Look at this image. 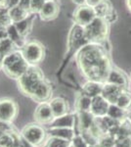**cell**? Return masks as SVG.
<instances>
[{"label": "cell", "mask_w": 131, "mask_h": 147, "mask_svg": "<svg viewBox=\"0 0 131 147\" xmlns=\"http://www.w3.org/2000/svg\"><path fill=\"white\" fill-rule=\"evenodd\" d=\"M82 73L89 80L106 82L110 71L109 57L102 47L96 43H88L80 49L77 56Z\"/></svg>", "instance_id": "6da1fadb"}, {"label": "cell", "mask_w": 131, "mask_h": 147, "mask_svg": "<svg viewBox=\"0 0 131 147\" xmlns=\"http://www.w3.org/2000/svg\"><path fill=\"white\" fill-rule=\"evenodd\" d=\"M30 68L28 63L24 58L23 53L19 51H13L10 54L4 56L2 61V69L4 73L11 79L19 80Z\"/></svg>", "instance_id": "7a4b0ae2"}, {"label": "cell", "mask_w": 131, "mask_h": 147, "mask_svg": "<svg viewBox=\"0 0 131 147\" xmlns=\"http://www.w3.org/2000/svg\"><path fill=\"white\" fill-rule=\"evenodd\" d=\"M18 80L21 91L28 97H32L35 89L45 80L43 73L39 68L35 67V66H30L27 72Z\"/></svg>", "instance_id": "3957f363"}, {"label": "cell", "mask_w": 131, "mask_h": 147, "mask_svg": "<svg viewBox=\"0 0 131 147\" xmlns=\"http://www.w3.org/2000/svg\"><path fill=\"white\" fill-rule=\"evenodd\" d=\"M84 32L89 43H101L105 41L108 36V21L103 18L96 17L89 25L84 28Z\"/></svg>", "instance_id": "277c9868"}, {"label": "cell", "mask_w": 131, "mask_h": 147, "mask_svg": "<svg viewBox=\"0 0 131 147\" xmlns=\"http://www.w3.org/2000/svg\"><path fill=\"white\" fill-rule=\"evenodd\" d=\"M21 136L35 147H41L48 136V132L44 125L35 122L25 125L21 130Z\"/></svg>", "instance_id": "5b68a950"}, {"label": "cell", "mask_w": 131, "mask_h": 147, "mask_svg": "<svg viewBox=\"0 0 131 147\" xmlns=\"http://www.w3.org/2000/svg\"><path fill=\"white\" fill-rule=\"evenodd\" d=\"M22 53L24 58L30 66H35L43 59L44 50L40 43L36 41L27 42L23 47Z\"/></svg>", "instance_id": "8992f818"}, {"label": "cell", "mask_w": 131, "mask_h": 147, "mask_svg": "<svg viewBox=\"0 0 131 147\" xmlns=\"http://www.w3.org/2000/svg\"><path fill=\"white\" fill-rule=\"evenodd\" d=\"M18 105L14 100L9 98L0 99V122L12 124L18 116Z\"/></svg>", "instance_id": "52a82bcc"}, {"label": "cell", "mask_w": 131, "mask_h": 147, "mask_svg": "<svg viewBox=\"0 0 131 147\" xmlns=\"http://www.w3.org/2000/svg\"><path fill=\"white\" fill-rule=\"evenodd\" d=\"M96 17L97 16L94 8L88 5L79 6L73 14V20H75V24L83 28L89 25Z\"/></svg>", "instance_id": "ba28073f"}, {"label": "cell", "mask_w": 131, "mask_h": 147, "mask_svg": "<svg viewBox=\"0 0 131 147\" xmlns=\"http://www.w3.org/2000/svg\"><path fill=\"white\" fill-rule=\"evenodd\" d=\"M34 120L36 123L44 127L49 125L50 123L54 120V115L49 102H43V103L38 104L34 112Z\"/></svg>", "instance_id": "9c48e42d"}, {"label": "cell", "mask_w": 131, "mask_h": 147, "mask_svg": "<svg viewBox=\"0 0 131 147\" xmlns=\"http://www.w3.org/2000/svg\"><path fill=\"white\" fill-rule=\"evenodd\" d=\"M88 43H89V41H88L86 35H85L84 28L77 25L73 28V32H71V47L73 49H75V51L77 49H81L83 46H85Z\"/></svg>", "instance_id": "30bf717a"}, {"label": "cell", "mask_w": 131, "mask_h": 147, "mask_svg": "<svg viewBox=\"0 0 131 147\" xmlns=\"http://www.w3.org/2000/svg\"><path fill=\"white\" fill-rule=\"evenodd\" d=\"M52 96V87L46 80H43L38 87L35 89L30 98L33 101L37 102V103H43V102H49L51 100Z\"/></svg>", "instance_id": "8fae6325"}, {"label": "cell", "mask_w": 131, "mask_h": 147, "mask_svg": "<svg viewBox=\"0 0 131 147\" xmlns=\"http://www.w3.org/2000/svg\"><path fill=\"white\" fill-rule=\"evenodd\" d=\"M77 116L71 113H67L65 115L60 116V117L54 118V120L46 127H70V129H75V125H77Z\"/></svg>", "instance_id": "7c38bea8"}, {"label": "cell", "mask_w": 131, "mask_h": 147, "mask_svg": "<svg viewBox=\"0 0 131 147\" xmlns=\"http://www.w3.org/2000/svg\"><path fill=\"white\" fill-rule=\"evenodd\" d=\"M110 107V103L102 95H98L92 98V105L90 112L96 118L104 117L108 114V110Z\"/></svg>", "instance_id": "4fadbf2b"}, {"label": "cell", "mask_w": 131, "mask_h": 147, "mask_svg": "<svg viewBox=\"0 0 131 147\" xmlns=\"http://www.w3.org/2000/svg\"><path fill=\"white\" fill-rule=\"evenodd\" d=\"M122 87H120L118 85L108 84L105 82L103 86V90H102L101 95L109 102L110 104H116L118 101V96L122 93Z\"/></svg>", "instance_id": "5bb4252c"}, {"label": "cell", "mask_w": 131, "mask_h": 147, "mask_svg": "<svg viewBox=\"0 0 131 147\" xmlns=\"http://www.w3.org/2000/svg\"><path fill=\"white\" fill-rule=\"evenodd\" d=\"M59 13V6L55 0H46L42 8L39 11V15L42 20L49 21L56 18Z\"/></svg>", "instance_id": "9a60e30c"}, {"label": "cell", "mask_w": 131, "mask_h": 147, "mask_svg": "<svg viewBox=\"0 0 131 147\" xmlns=\"http://www.w3.org/2000/svg\"><path fill=\"white\" fill-rule=\"evenodd\" d=\"M50 106H51L52 112H53L54 118L60 117L65 114L69 113V106L67 101L62 97H55L49 101Z\"/></svg>", "instance_id": "2e32d148"}, {"label": "cell", "mask_w": 131, "mask_h": 147, "mask_svg": "<svg viewBox=\"0 0 131 147\" xmlns=\"http://www.w3.org/2000/svg\"><path fill=\"white\" fill-rule=\"evenodd\" d=\"M46 129L48 136H56L70 141H71V139L77 134L75 129H70V127H46Z\"/></svg>", "instance_id": "e0dca14e"}, {"label": "cell", "mask_w": 131, "mask_h": 147, "mask_svg": "<svg viewBox=\"0 0 131 147\" xmlns=\"http://www.w3.org/2000/svg\"><path fill=\"white\" fill-rule=\"evenodd\" d=\"M95 121H96V117L90 111L77 113V123L80 131L90 129L92 125L95 124Z\"/></svg>", "instance_id": "ac0fdd59"}, {"label": "cell", "mask_w": 131, "mask_h": 147, "mask_svg": "<svg viewBox=\"0 0 131 147\" xmlns=\"http://www.w3.org/2000/svg\"><path fill=\"white\" fill-rule=\"evenodd\" d=\"M106 82L118 85L120 87H124L127 84V80H126V77L123 75L122 72H120L118 69L112 68L108 77H107Z\"/></svg>", "instance_id": "d6986e66"}, {"label": "cell", "mask_w": 131, "mask_h": 147, "mask_svg": "<svg viewBox=\"0 0 131 147\" xmlns=\"http://www.w3.org/2000/svg\"><path fill=\"white\" fill-rule=\"evenodd\" d=\"M102 82H95V80H88V82L82 86V93L85 95L94 98V97L101 95L103 90Z\"/></svg>", "instance_id": "ffe728a7"}, {"label": "cell", "mask_w": 131, "mask_h": 147, "mask_svg": "<svg viewBox=\"0 0 131 147\" xmlns=\"http://www.w3.org/2000/svg\"><path fill=\"white\" fill-rule=\"evenodd\" d=\"M7 35L13 41L14 45L17 47H23L26 45V41L24 39V36L21 35L20 32H18L17 28L15 27L14 24H11L10 26L7 27Z\"/></svg>", "instance_id": "44dd1931"}, {"label": "cell", "mask_w": 131, "mask_h": 147, "mask_svg": "<svg viewBox=\"0 0 131 147\" xmlns=\"http://www.w3.org/2000/svg\"><path fill=\"white\" fill-rule=\"evenodd\" d=\"M96 16L99 18H103L108 21V18L111 17L113 14V8L111 3L108 0H103L101 3H99L96 7H94Z\"/></svg>", "instance_id": "7402d4cb"}, {"label": "cell", "mask_w": 131, "mask_h": 147, "mask_svg": "<svg viewBox=\"0 0 131 147\" xmlns=\"http://www.w3.org/2000/svg\"><path fill=\"white\" fill-rule=\"evenodd\" d=\"M9 15H10L12 23L15 24L28 18V15H30V11L26 10V9H24L18 5L9 9Z\"/></svg>", "instance_id": "603a6c76"}, {"label": "cell", "mask_w": 131, "mask_h": 147, "mask_svg": "<svg viewBox=\"0 0 131 147\" xmlns=\"http://www.w3.org/2000/svg\"><path fill=\"white\" fill-rule=\"evenodd\" d=\"M71 141L56 136H48L41 147H70Z\"/></svg>", "instance_id": "cb8c5ba5"}, {"label": "cell", "mask_w": 131, "mask_h": 147, "mask_svg": "<svg viewBox=\"0 0 131 147\" xmlns=\"http://www.w3.org/2000/svg\"><path fill=\"white\" fill-rule=\"evenodd\" d=\"M91 105H92V98L85 95V94H83V93L80 94L77 100V103H75V107H77V113L90 111Z\"/></svg>", "instance_id": "d4e9b609"}, {"label": "cell", "mask_w": 131, "mask_h": 147, "mask_svg": "<svg viewBox=\"0 0 131 147\" xmlns=\"http://www.w3.org/2000/svg\"><path fill=\"white\" fill-rule=\"evenodd\" d=\"M124 111L125 110H123V109H121L120 107H118L116 104H110L108 114H107V115L115 120L120 121L124 118Z\"/></svg>", "instance_id": "484cf974"}, {"label": "cell", "mask_w": 131, "mask_h": 147, "mask_svg": "<svg viewBox=\"0 0 131 147\" xmlns=\"http://www.w3.org/2000/svg\"><path fill=\"white\" fill-rule=\"evenodd\" d=\"M14 48H15V45L9 37H5L0 40V54L3 57L13 52Z\"/></svg>", "instance_id": "4316f807"}, {"label": "cell", "mask_w": 131, "mask_h": 147, "mask_svg": "<svg viewBox=\"0 0 131 147\" xmlns=\"http://www.w3.org/2000/svg\"><path fill=\"white\" fill-rule=\"evenodd\" d=\"M14 25H15V27L17 28L18 32L21 34V35H23V36L25 37L26 35L28 34V30H30V26H32V18L28 17V18H26L25 20L20 21V22H18V23H15Z\"/></svg>", "instance_id": "83f0119b"}, {"label": "cell", "mask_w": 131, "mask_h": 147, "mask_svg": "<svg viewBox=\"0 0 131 147\" xmlns=\"http://www.w3.org/2000/svg\"><path fill=\"white\" fill-rule=\"evenodd\" d=\"M116 104L118 107L123 109V110H127L131 106V95L126 93V92H122V93L118 96V101H116Z\"/></svg>", "instance_id": "f1b7e54d"}, {"label": "cell", "mask_w": 131, "mask_h": 147, "mask_svg": "<svg viewBox=\"0 0 131 147\" xmlns=\"http://www.w3.org/2000/svg\"><path fill=\"white\" fill-rule=\"evenodd\" d=\"M79 134H81L83 138L85 139V141L87 142L88 145H96V144H98L99 138L96 136H95V134H93V132L90 129L82 130V131H80Z\"/></svg>", "instance_id": "f546056e"}, {"label": "cell", "mask_w": 131, "mask_h": 147, "mask_svg": "<svg viewBox=\"0 0 131 147\" xmlns=\"http://www.w3.org/2000/svg\"><path fill=\"white\" fill-rule=\"evenodd\" d=\"M116 140L114 136H112L111 134H104L99 138L98 145L101 147H114L116 145Z\"/></svg>", "instance_id": "4dcf8cb0"}, {"label": "cell", "mask_w": 131, "mask_h": 147, "mask_svg": "<svg viewBox=\"0 0 131 147\" xmlns=\"http://www.w3.org/2000/svg\"><path fill=\"white\" fill-rule=\"evenodd\" d=\"M12 23L10 15H9V9L0 8V25L3 27H8Z\"/></svg>", "instance_id": "1f68e13d"}, {"label": "cell", "mask_w": 131, "mask_h": 147, "mask_svg": "<svg viewBox=\"0 0 131 147\" xmlns=\"http://www.w3.org/2000/svg\"><path fill=\"white\" fill-rule=\"evenodd\" d=\"M71 144L73 147H88L89 146L79 132H77V134H75V136H73V139H71Z\"/></svg>", "instance_id": "d6a6232c"}, {"label": "cell", "mask_w": 131, "mask_h": 147, "mask_svg": "<svg viewBox=\"0 0 131 147\" xmlns=\"http://www.w3.org/2000/svg\"><path fill=\"white\" fill-rule=\"evenodd\" d=\"M46 0H32L30 2V11L33 13H39L40 9L42 8L44 2Z\"/></svg>", "instance_id": "836d02e7"}, {"label": "cell", "mask_w": 131, "mask_h": 147, "mask_svg": "<svg viewBox=\"0 0 131 147\" xmlns=\"http://www.w3.org/2000/svg\"><path fill=\"white\" fill-rule=\"evenodd\" d=\"M30 2H32V0H20L19 6L26 9V10L30 11Z\"/></svg>", "instance_id": "e575fe53"}, {"label": "cell", "mask_w": 131, "mask_h": 147, "mask_svg": "<svg viewBox=\"0 0 131 147\" xmlns=\"http://www.w3.org/2000/svg\"><path fill=\"white\" fill-rule=\"evenodd\" d=\"M5 37H8V35H7V28L0 25V40L5 38Z\"/></svg>", "instance_id": "d590c367"}, {"label": "cell", "mask_w": 131, "mask_h": 147, "mask_svg": "<svg viewBox=\"0 0 131 147\" xmlns=\"http://www.w3.org/2000/svg\"><path fill=\"white\" fill-rule=\"evenodd\" d=\"M102 1H103V0H86V5L94 8V7H96L99 3H101Z\"/></svg>", "instance_id": "8d00e7d4"}, {"label": "cell", "mask_w": 131, "mask_h": 147, "mask_svg": "<svg viewBox=\"0 0 131 147\" xmlns=\"http://www.w3.org/2000/svg\"><path fill=\"white\" fill-rule=\"evenodd\" d=\"M19 2H20V0H8L9 9L13 8V7H15V6H18L19 5Z\"/></svg>", "instance_id": "74e56055"}, {"label": "cell", "mask_w": 131, "mask_h": 147, "mask_svg": "<svg viewBox=\"0 0 131 147\" xmlns=\"http://www.w3.org/2000/svg\"><path fill=\"white\" fill-rule=\"evenodd\" d=\"M73 3H75L78 6L86 5V0H73Z\"/></svg>", "instance_id": "f35d334b"}, {"label": "cell", "mask_w": 131, "mask_h": 147, "mask_svg": "<svg viewBox=\"0 0 131 147\" xmlns=\"http://www.w3.org/2000/svg\"><path fill=\"white\" fill-rule=\"evenodd\" d=\"M127 7H128V9L131 11V0H127Z\"/></svg>", "instance_id": "ab89813d"}, {"label": "cell", "mask_w": 131, "mask_h": 147, "mask_svg": "<svg viewBox=\"0 0 131 147\" xmlns=\"http://www.w3.org/2000/svg\"><path fill=\"white\" fill-rule=\"evenodd\" d=\"M3 58H4V57L0 54V66H2V61H3Z\"/></svg>", "instance_id": "60d3db41"}, {"label": "cell", "mask_w": 131, "mask_h": 147, "mask_svg": "<svg viewBox=\"0 0 131 147\" xmlns=\"http://www.w3.org/2000/svg\"><path fill=\"white\" fill-rule=\"evenodd\" d=\"M88 147H101V146H99L98 144H96V145H89Z\"/></svg>", "instance_id": "b9f144b4"}, {"label": "cell", "mask_w": 131, "mask_h": 147, "mask_svg": "<svg viewBox=\"0 0 131 147\" xmlns=\"http://www.w3.org/2000/svg\"><path fill=\"white\" fill-rule=\"evenodd\" d=\"M15 147H22V146H21V144H19V145H16Z\"/></svg>", "instance_id": "7bdbcfd3"}, {"label": "cell", "mask_w": 131, "mask_h": 147, "mask_svg": "<svg viewBox=\"0 0 131 147\" xmlns=\"http://www.w3.org/2000/svg\"><path fill=\"white\" fill-rule=\"evenodd\" d=\"M70 147H73V145H71V146H70Z\"/></svg>", "instance_id": "ee69618b"}]
</instances>
